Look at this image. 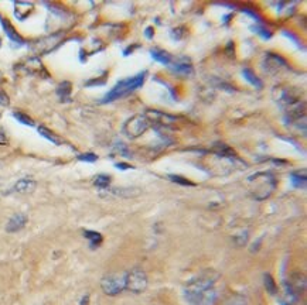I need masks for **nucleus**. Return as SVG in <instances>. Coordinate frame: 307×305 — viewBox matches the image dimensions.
<instances>
[{
    "mask_svg": "<svg viewBox=\"0 0 307 305\" xmlns=\"http://www.w3.org/2000/svg\"><path fill=\"white\" fill-rule=\"evenodd\" d=\"M80 305H89V295H88V294H85L84 297L81 298Z\"/></svg>",
    "mask_w": 307,
    "mask_h": 305,
    "instance_id": "nucleus-32",
    "label": "nucleus"
},
{
    "mask_svg": "<svg viewBox=\"0 0 307 305\" xmlns=\"http://www.w3.org/2000/svg\"><path fill=\"white\" fill-rule=\"evenodd\" d=\"M170 180H173V182H177V184H182V185H194L193 182L187 180V178H183L180 175H170Z\"/></svg>",
    "mask_w": 307,
    "mask_h": 305,
    "instance_id": "nucleus-28",
    "label": "nucleus"
},
{
    "mask_svg": "<svg viewBox=\"0 0 307 305\" xmlns=\"http://www.w3.org/2000/svg\"><path fill=\"white\" fill-rule=\"evenodd\" d=\"M292 184L296 188H305L306 187V171H297V172H292Z\"/></svg>",
    "mask_w": 307,
    "mask_h": 305,
    "instance_id": "nucleus-21",
    "label": "nucleus"
},
{
    "mask_svg": "<svg viewBox=\"0 0 307 305\" xmlns=\"http://www.w3.org/2000/svg\"><path fill=\"white\" fill-rule=\"evenodd\" d=\"M57 95L60 96V99L62 102H67L71 95V83L68 81H64V82L60 83L58 88H57Z\"/></svg>",
    "mask_w": 307,
    "mask_h": 305,
    "instance_id": "nucleus-19",
    "label": "nucleus"
},
{
    "mask_svg": "<svg viewBox=\"0 0 307 305\" xmlns=\"http://www.w3.org/2000/svg\"><path fill=\"white\" fill-rule=\"evenodd\" d=\"M285 286H286L287 295H290L293 298H299L306 290V276L300 271H296Z\"/></svg>",
    "mask_w": 307,
    "mask_h": 305,
    "instance_id": "nucleus-8",
    "label": "nucleus"
},
{
    "mask_svg": "<svg viewBox=\"0 0 307 305\" xmlns=\"http://www.w3.org/2000/svg\"><path fill=\"white\" fill-rule=\"evenodd\" d=\"M0 24H1V27H3V30H4V33L7 34V37H9L12 41L16 42V44H23V42H24V40L19 36V33L14 30V27L10 24V21H9V20H6V19H1V17H0Z\"/></svg>",
    "mask_w": 307,
    "mask_h": 305,
    "instance_id": "nucleus-15",
    "label": "nucleus"
},
{
    "mask_svg": "<svg viewBox=\"0 0 307 305\" xmlns=\"http://www.w3.org/2000/svg\"><path fill=\"white\" fill-rule=\"evenodd\" d=\"M225 305H248V300L242 295H234L226 301Z\"/></svg>",
    "mask_w": 307,
    "mask_h": 305,
    "instance_id": "nucleus-26",
    "label": "nucleus"
},
{
    "mask_svg": "<svg viewBox=\"0 0 307 305\" xmlns=\"http://www.w3.org/2000/svg\"><path fill=\"white\" fill-rule=\"evenodd\" d=\"M153 28L152 27H147L146 28V37H147V38H152V37H153Z\"/></svg>",
    "mask_w": 307,
    "mask_h": 305,
    "instance_id": "nucleus-33",
    "label": "nucleus"
},
{
    "mask_svg": "<svg viewBox=\"0 0 307 305\" xmlns=\"http://www.w3.org/2000/svg\"><path fill=\"white\" fill-rule=\"evenodd\" d=\"M101 288L109 297L119 295L125 290V274H109L101 280Z\"/></svg>",
    "mask_w": 307,
    "mask_h": 305,
    "instance_id": "nucleus-7",
    "label": "nucleus"
},
{
    "mask_svg": "<svg viewBox=\"0 0 307 305\" xmlns=\"http://www.w3.org/2000/svg\"><path fill=\"white\" fill-rule=\"evenodd\" d=\"M248 191L256 201H265L275 192L278 180L270 171H259L246 178Z\"/></svg>",
    "mask_w": 307,
    "mask_h": 305,
    "instance_id": "nucleus-2",
    "label": "nucleus"
},
{
    "mask_svg": "<svg viewBox=\"0 0 307 305\" xmlns=\"http://www.w3.org/2000/svg\"><path fill=\"white\" fill-rule=\"evenodd\" d=\"M144 78H146V72H142V74H138L135 76H130V78H126L123 81H119L116 83L111 91L103 96V99L101 100L102 103H109V102H113V100H118L121 97L127 96L129 94H132L135 89L140 88L143 83H144Z\"/></svg>",
    "mask_w": 307,
    "mask_h": 305,
    "instance_id": "nucleus-4",
    "label": "nucleus"
},
{
    "mask_svg": "<svg viewBox=\"0 0 307 305\" xmlns=\"http://www.w3.org/2000/svg\"><path fill=\"white\" fill-rule=\"evenodd\" d=\"M214 152H215V154L218 157H223V158H232V157H235V152L229 146H226L224 143H217L214 146Z\"/></svg>",
    "mask_w": 307,
    "mask_h": 305,
    "instance_id": "nucleus-17",
    "label": "nucleus"
},
{
    "mask_svg": "<svg viewBox=\"0 0 307 305\" xmlns=\"http://www.w3.org/2000/svg\"><path fill=\"white\" fill-rule=\"evenodd\" d=\"M36 181L33 178H21L14 184L13 190L19 194H30L36 190Z\"/></svg>",
    "mask_w": 307,
    "mask_h": 305,
    "instance_id": "nucleus-14",
    "label": "nucleus"
},
{
    "mask_svg": "<svg viewBox=\"0 0 307 305\" xmlns=\"http://www.w3.org/2000/svg\"><path fill=\"white\" fill-rule=\"evenodd\" d=\"M39 133L41 134L44 139H47L48 141L54 143V144H62V140L60 139L54 132H51L50 129H47L44 126H39Z\"/></svg>",
    "mask_w": 307,
    "mask_h": 305,
    "instance_id": "nucleus-18",
    "label": "nucleus"
},
{
    "mask_svg": "<svg viewBox=\"0 0 307 305\" xmlns=\"http://www.w3.org/2000/svg\"><path fill=\"white\" fill-rule=\"evenodd\" d=\"M13 116H14V119H17L21 125L30 126V127H33V126L36 125V123H34V120H33L30 116L24 114V113H21V112H14Z\"/></svg>",
    "mask_w": 307,
    "mask_h": 305,
    "instance_id": "nucleus-25",
    "label": "nucleus"
},
{
    "mask_svg": "<svg viewBox=\"0 0 307 305\" xmlns=\"http://www.w3.org/2000/svg\"><path fill=\"white\" fill-rule=\"evenodd\" d=\"M242 75H244V78L251 83V85H253L255 88H262V81H261L249 68H245V70L242 71Z\"/></svg>",
    "mask_w": 307,
    "mask_h": 305,
    "instance_id": "nucleus-22",
    "label": "nucleus"
},
{
    "mask_svg": "<svg viewBox=\"0 0 307 305\" xmlns=\"http://www.w3.org/2000/svg\"><path fill=\"white\" fill-rule=\"evenodd\" d=\"M150 56L153 57V59L159 61V62H162V64H164V65H170L171 61H173V58H174L171 54H168L167 51L160 50V48H153V50L150 51Z\"/></svg>",
    "mask_w": 307,
    "mask_h": 305,
    "instance_id": "nucleus-16",
    "label": "nucleus"
},
{
    "mask_svg": "<svg viewBox=\"0 0 307 305\" xmlns=\"http://www.w3.org/2000/svg\"><path fill=\"white\" fill-rule=\"evenodd\" d=\"M80 161H86V163H95L98 160V155L94 152H86V154H80L78 155Z\"/></svg>",
    "mask_w": 307,
    "mask_h": 305,
    "instance_id": "nucleus-27",
    "label": "nucleus"
},
{
    "mask_svg": "<svg viewBox=\"0 0 307 305\" xmlns=\"http://www.w3.org/2000/svg\"><path fill=\"white\" fill-rule=\"evenodd\" d=\"M285 305H289V304H285Z\"/></svg>",
    "mask_w": 307,
    "mask_h": 305,
    "instance_id": "nucleus-35",
    "label": "nucleus"
},
{
    "mask_svg": "<svg viewBox=\"0 0 307 305\" xmlns=\"http://www.w3.org/2000/svg\"><path fill=\"white\" fill-rule=\"evenodd\" d=\"M27 216L24 213H16L10 218V221L6 225V232L7 233H16L20 232L21 229H24V226L27 225Z\"/></svg>",
    "mask_w": 307,
    "mask_h": 305,
    "instance_id": "nucleus-12",
    "label": "nucleus"
},
{
    "mask_svg": "<svg viewBox=\"0 0 307 305\" xmlns=\"http://www.w3.org/2000/svg\"><path fill=\"white\" fill-rule=\"evenodd\" d=\"M173 72L176 74H182V75H190L193 72V65L190 62V59L180 57V58H173L171 64L168 65Z\"/></svg>",
    "mask_w": 307,
    "mask_h": 305,
    "instance_id": "nucleus-11",
    "label": "nucleus"
},
{
    "mask_svg": "<svg viewBox=\"0 0 307 305\" xmlns=\"http://www.w3.org/2000/svg\"><path fill=\"white\" fill-rule=\"evenodd\" d=\"M9 103H10V99L6 95V92L0 91V105L1 106H9Z\"/></svg>",
    "mask_w": 307,
    "mask_h": 305,
    "instance_id": "nucleus-29",
    "label": "nucleus"
},
{
    "mask_svg": "<svg viewBox=\"0 0 307 305\" xmlns=\"http://www.w3.org/2000/svg\"><path fill=\"white\" fill-rule=\"evenodd\" d=\"M265 70L270 74H276L280 70H287V62L276 54H266L265 56Z\"/></svg>",
    "mask_w": 307,
    "mask_h": 305,
    "instance_id": "nucleus-9",
    "label": "nucleus"
},
{
    "mask_svg": "<svg viewBox=\"0 0 307 305\" xmlns=\"http://www.w3.org/2000/svg\"><path fill=\"white\" fill-rule=\"evenodd\" d=\"M275 100L279 103V106L285 111V114L289 117L290 122H299L300 117H305V103L300 100V97L294 95L292 91L278 88L273 91Z\"/></svg>",
    "mask_w": 307,
    "mask_h": 305,
    "instance_id": "nucleus-3",
    "label": "nucleus"
},
{
    "mask_svg": "<svg viewBox=\"0 0 307 305\" xmlns=\"http://www.w3.org/2000/svg\"><path fill=\"white\" fill-rule=\"evenodd\" d=\"M109 184H111V177L106 175V174H98V175L94 178V185L98 187V188H102V190L108 188Z\"/></svg>",
    "mask_w": 307,
    "mask_h": 305,
    "instance_id": "nucleus-24",
    "label": "nucleus"
},
{
    "mask_svg": "<svg viewBox=\"0 0 307 305\" xmlns=\"http://www.w3.org/2000/svg\"><path fill=\"white\" fill-rule=\"evenodd\" d=\"M220 276L211 270H207L190 280L184 287L185 300L191 305H214L217 301V281Z\"/></svg>",
    "mask_w": 307,
    "mask_h": 305,
    "instance_id": "nucleus-1",
    "label": "nucleus"
},
{
    "mask_svg": "<svg viewBox=\"0 0 307 305\" xmlns=\"http://www.w3.org/2000/svg\"><path fill=\"white\" fill-rule=\"evenodd\" d=\"M264 284H265L266 291L269 292L270 295H276V294H278V286H276L275 280H273V277H272L270 274H265V277H264Z\"/></svg>",
    "mask_w": 307,
    "mask_h": 305,
    "instance_id": "nucleus-23",
    "label": "nucleus"
},
{
    "mask_svg": "<svg viewBox=\"0 0 307 305\" xmlns=\"http://www.w3.org/2000/svg\"><path fill=\"white\" fill-rule=\"evenodd\" d=\"M147 284H149L147 276L139 267L129 270L125 274V290L127 291L140 294L147 288Z\"/></svg>",
    "mask_w": 307,
    "mask_h": 305,
    "instance_id": "nucleus-6",
    "label": "nucleus"
},
{
    "mask_svg": "<svg viewBox=\"0 0 307 305\" xmlns=\"http://www.w3.org/2000/svg\"><path fill=\"white\" fill-rule=\"evenodd\" d=\"M7 143V136H6V132L0 127V144H6Z\"/></svg>",
    "mask_w": 307,
    "mask_h": 305,
    "instance_id": "nucleus-31",
    "label": "nucleus"
},
{
    "mask_svg": "<svg viewBox=\"0 0 307 305\" xmlns=\"http://www.w3.org/2000/svg\"><path fill=\"white\" fill-rule=\"evenodd\" d=\"M34 9V4L33 3H28V1H16L14 3V16L17 17V20L23 21L26 20L28 16L31 14Z\"/></svg>",
    "mask_w": 307,
    "mask_h": 305,
    "instance_id": "nucleus-13",
    "label": "nucleus"
},
{
    "mask_svg": "<svg viewBox=\"0 0 307 305\" xmlns=\"http://www.w3.org/2000/svg\"><path fill=\"white\" fill-rule=\"evenodd\" d=\"M118 168H123V170H129V168H132L130 166H127V164H123V163H119V164H116Z\"/></svg>",
    "mask_w": 307,
    "mask_h": 305,
    "instance_id": "nucleus-34",
    "label": "nucleus"
},
{
    "mask_svg": "<svg viewBox=\"0 0 307 305\" xmlns=\"http://www.w3.org/2000/svg\"><path fill=\"white\" fill-rule=\"evenodd\" d=\"M144 114H146V117L149 119L150 125H157L162 126V127L171 125V123L176 120V117L168 116L167 113H163V112L159 111H147Z\"/></svg>",
    "mask_w": 307,
    "mask_h": 305,
    "instance_id": "nucleus-10",
    "label": "nucleus"
},
{
    "mask_svg": "<svg viewBox=\"0 0 307 305\" xmlns=\"http://www.w3.org/2000/svg\"><path fill=\"white\" fill-rule=\"evenodd\" d=\"M253 31H256V33H261V36L264 37V38H270V31H267L265 28H261V27H252Z\"/></svg>",
    "mask_w": 307,
    "mask_h": 305,
    "instance_id": "nucleus-30",
    "label": "nucleus"
},
{
    "mask_svg": "<svg viewBox=\"0 0 307 305\" xmlns=\"http://www.w3.org/2000/svg\"><path fill=\"white\" fill-rule=\"evenodd\" d=\"M84 236L85 239L89 240L92 249H97L99 245L102 243V235L98 233V232H94V230H84Z\"/></svg>",
    "mask_w": 307,
    "mask_h": 305,
    "instance_id": "nucleus-20",
    "label": "nucleus"
},
{
    "mask_svg": "<svg viewBox=\"0 0 307 305\" xmlns=\"http://www.w3.org/2000/svg\"><path fill=\"white\" fill-rule=\"evenodd\" d=\"M150 126L152 125H150L149 119L146 117V114H135L125 123L123 133H125L127 139L135 140L140 136H143L149 130Z\"/></svg>",
    "mask_w": 307,
    "mask_h": 305,
    "instance_id": "nucleus-5",
    "label": "nucleus"
}]
</instances>
